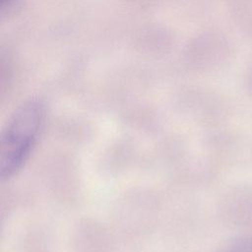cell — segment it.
Returning a JSON list of instances; mask_svg holds the SVG:
<instances>
[{"label": "cell", "instance_id": "obj_1", "mask_svg": "<svg viewBox=\"0 0 252 252\" xmlns=\"http://www.w3.org/2000/svg\"><path fill=\"white\" fill-rule=\"evenodd\" d=\"M44 109L40 101L25 102L13 115L0 141V176L9 179L30 156L42 128Z\"/></svg>", "mask_w": 252, "mask_h": 252}]
</instances>
